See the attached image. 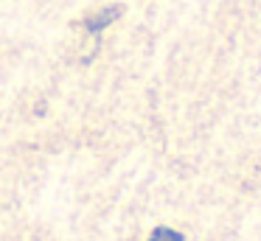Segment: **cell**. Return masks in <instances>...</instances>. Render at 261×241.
<instances>
[{"label": "cell", "mask_w": 261, "mask_h": 241, "mask_svg": "<svg viewBox=\"0 0 261 241\" xmlns=\"http://www.w3.org/2000/svg\"><path fill=\"white\" fill-rule=\"evenodd\" d=\"M118 14H121V6H107L104 11H98L96 17H90V20H87V31L98 34L101 28H107V25H110V22H113Z\"/></svg>", "instance_id": "cell-1"}, {"label": "cell", "mask_w": 261, "mask_h": 241, "mask_svg": "<svg viewBox=\"0 0 261 241\" xmlns=\"http://www.w3.org/2000/svg\"><path fill=\"white\" fill-rule=\"evenodd\" d=\"M149 241H182V235L177 233V230H171V227H158L152 235H149Z\"/></svg>", "instance_id": "cell-2"}]
</instances>
